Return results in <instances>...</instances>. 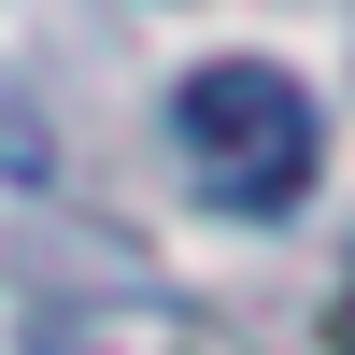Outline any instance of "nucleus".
I'll return each mask as SVG.
<instances>
[{
  "mask_svg": "<svg viewBox=\"0 0 355 355\" xmlns=\"http://www.w3.org/2000/svg\"><path fill=\"white\" fill-rule=\"evenodd\" d=\"M171 128H185L199 185H214L227 214H299L313 171H327V114H313V85L270 71V57H199V71L171 85Z\"/></svg>",
  "mask_w": 355,
  "mask_h": 355,
  "instance_id": "1",
  "label": "nucleus"
},
{
  "mask_svg": "<svg viewBox=\"0 0 355 355\" xmlns=\"http://www.w3.org/2000/svg\"><path fill=\"white\" fill-rule=\"evenodd\" d=\"M327 355H355V299H341V313H327Z\"/></svg>",
  "mask_w": 355,
  "mask_h": 355,
  "instance_id": "2",
  "label": "nucleus"
}]
</instances>
